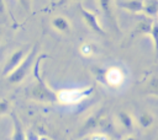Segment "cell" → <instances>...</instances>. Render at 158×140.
Segmentation results:
<instances>
[{"instance_id": "obj_20", "label": "cell", "mask_w": 158, "mask_h": 140, "mask_svg": "<svg viewBox=\"0 0 158 140\" xmlns=\"http://www.w3.org/2000/svg\"><path fill=\"white\" fill-rule=\"evenodd\" d=\"M126 140H137V139H136L135 136H128V138H127Z\"/></svg>"}, {"instance_id": "obj_2", "label": "cell", "mask_w": 158, "mask_h": 140, "mask_svg": "<svg viewBox=\"0 0 158 140\" xmlns=\"http://www.w3.org/2000/svg\"><path fill=\"white\" fill-rule=\"evenodd\" d=\"M47 54H41L40 56L36 58V61H35V65H33V76L36 77L37 80V86L35 87V95L41 98V99H44V101H57V95L48 88V86L46 85V82L42 80L41 77V72H40V65H41V61L43 58H46Z\"/></svg>"}, {"instance_id": "obj_11", "label": "cell", "mask_w": 158, "mask_h": 140, "mask_svg": "<svg viewBox=\"0 0 158 140\" xmlns=\"http://www.w3.org/2000/svg\"><path fill=\"white\" fill-rule=\"evenodd\" d=\"M101 113H102V111H101V112H99V113H96L95 115H91V117L85 122V124L83 125V128H81L80 133H81V134H83V133H86V131H89V130L94 129L95 126H98L99 120H100V117H101Z\"/></svg>"}, {"instance_id": "obj_10", "label": "cell", "mask_w": 158, "mask_h": 140, "mask_svg": "<svg viewBox=\"0 0 158 140\" xmlns=\"http://www.w3.org/2000/svg\"><path fill=\"white\" fill-rule=\"evenodd\" d=\"M152 23H153V21H151V20L141 21V22L136 26V28H135V31H133V33H132V37H133V36H137V34H149Z\"/></svg>"}, {"instance_id": "obj_18", "label": "cell", "mask_w": 158, "mask_h": 140, "mask_svg": "<svg viewBox=\"0 0 158 140\" xmlns=\"http://www.w3.org/2000/svg\"><path fill=\"white\" fill-rule=\"evenodd\" d=\"M5 12V4H4V0H0V16Z\"/></svg>"}, {"instance_id": "obj_8", "label": "cell", "mask_w": 158, "mask_h": 140, "mask_svg": "<svg viewBox=\"0 0 158 140\" xmlns=\"http://www.w3.org/2000/svg\"><path fill=\"white\" fill-rule=\"evenodd\" d=\"M52 26L59 31V32H63V33H68L70 31V25H69V21L64 17V16H56L53 20H52Z\"/></svg>"}, {"instance_id": "obj_14", "label": "cell", "mask_w": 158, "mask_h": 140, "mask_svg": "<svg viewBox=\"0 0 158 140\" xmlns=\"http://www.w3.org/2000/svg\"><path fill=\"white\" fill-rule=\"evenodd\" d=\"M149 34L153 38V44H154V52H156V56L158 58V21H154L152 23L151 27V32Z\"/></svg>"}, {"instance_id": "obj_19", "label": "cell", "mask_w": 158, "mask_h": 140, "mask_svg": "<svg viewBox=\"0 0 158 140\" xmlns=\"http://www.w3.org/2000/svg\"><path fill=\"white\" fill-rule=\"evenodd\" d=\"M68 1H70V0H59V1H58V4L60 5V4H63V2H68Z\"/></svg>"}, {"instance_id": "obj_9", "label": "cell", "mask_w": 158, "mask_h": 140, "mask_svg": "<svg viewBox=\"0 0 158 140\" xmlns=\"http://www.w3.org/2000/svg\"><path fill=\"white\" fill-rule=\"evenodd\" d=\"M143 12L147 16L157 17L158 16V0H144Z\"/></svg>"}, {"instance_id": "obj_5", "label": "cell", "mask_w": 158, "mask_h": 140, "mask_svg": "<svg viewBox=\"0 0 158 140\" xmlns=\"http://www.w3.org/2000/svg\"><path fill=\"white\" fill-rule=\"evenodd\" d=\"M99 5H100V9H101L102 15L106 17V20L110 22V25L118 32V25H117V22H116L115 15H114L111 0H99Z\"/></svg>"}, {"instance_id": "obj_21", "label": "cell", "mask_w": 158, "mask_h": 140, "mask_svg": "<svg viewBox=\"0 0 158 140\" xmlns=\"http://www.w3.org/2000/svg\"><path fill=\"white\" fill-rule=\"evenodd\" d=\"M52 1H53V0H52Z\"/></svg>"}, {"instance_id": "obj_16", "label": "cell", "mask_w": 158, "mask_h": 140, "mask_svg": "<svg viewBox=\"0 0 158 140\" xmlns=\"http://www.w3.org/2000/svg\"><path fill=\"white\" fill-rule=\"evenodd\" d=\"M81 52H83V54H84V55H89L90 53H93V50L90 49L89 44H84V45L81 47Z\"/></svg>"}, {"instance_id": "obj_7", "label": "cell", "mask_w": 158, "mask_h": 140, "mask_svg": "<svg viewBox=\"0 0 158 140\" xmlns=\"http://www.w3.org/2000/svg\"><path fill=\"white\" fill-rule=\"evenodd\" d=\"M11 118H12V125H14L12 140H25V133H23V128H22L21 120L19 119V117L16 115L15 112L11 113Z\"/></svg>"}, {"instance_id": "obj_15", "label": "cell", "mask_w": 158, "mask_h": 140, "mask_svg": "<svg viewBox=\"0 0 158 140\" xmlns=\"http://www.w3.org/2000/svg\"><path fill=\"white\" fill-rule=\"evenodd\" d=\"M9 107H10V103L7 99H1L0 101V115L5 114L7 111H9Z\"/></svg>"}, {"instance_id": "obj_17", "label": "cell", "mask_w": 158, "mask_h": 140, "mask_svg": "<svg viewBox=\"0 0 158 140\" xmlns=\"http://www.w3.org/2000/svg\"><path fill=\"white\" fill-rule=\"evenodd\" d=\"M17 1H19V2H20V4H21L23 7H25V9H27V10L30 9V4H28V0H17Z\"/></svg>"}, {"instance_id": "obj_1", "label": "cell", "mask_w": 158, "mask_h": 140, "mask_svg": "<svg viewBox=\"0 0 158 140\" xmlns=\"http://www.w3.org/2000/svg\"><path fill=\"white\" fill-rule=\"evenodd\" d=\"M37 50H38L37 49V45L32 47L30 49V52L26 54V56L22 59V61L19 64V66L12 72H10L6 76L7 77V81L10 84H19V82H21L26 77V75L28 74L32 64L35 63V59L37 58Z\"/></svg>"}, {"instance_id": "obj_6", "label": "cell", "mask_w": 158, "mask_h": 140, "mask_svg": "<svg viewBox=\"0 0 158 140\" xmlns=\"http://www.w3.org/2000/svg\"><path fill=\"white\" fill-rule=\"evenodd\" d=\"M120 6L125 10H127L128 12L141 14V12H143L144 0H123L122 2H120Z\"/></svg>"}, {"instance_id": "obj_12", "label": "cell", "mask_w": 158, "mask_h": 140, "mask_svg": "<svg viewBox=\"0 0 158 140\" xmlns=\"http://www.w3.org/2000/svg\"><path fill=\"white\" fill-rule=\"evenodd\" d=\"M118 119H120L121 125L126 130H132L133 129V119H132V117L127 112H125V111L118 112Z\"/></svg>"}, {"instance_id": "obj_4", "label": "cell", "mask_w": 158, "mask_h": 140, "mask_svg": "<svg viewBox=\"0 0 158 140\" xmlns=\"http://www.w3.org/2000/svg\"><path fill=\"white\" fill-rule=\"evenodd\" d=\"M25 56H26V50H25V48H20V49H17L16 52H14V53L10 55V58H9L7 63H6V65L4 66L2 76H7L10 72H12V71L19 66V64L22 61V59H23Z\"/></svg>"}, {"instance_id": "obj_13", "label": "cell", "mask_w": 158, "mask_h": 140, "mask_svg": "<svg viewBox=\"0 0 158 140\" xmlns=\"http://www.w3.org/2000/svg\"><path fill=\"white\" fill-rule=\"evenodd\" d=\"M138 122H139V125H141L142 128L146 129V128H149V126L153 124L154 118H153V115H152L151 113H148V112H143V113L139 115Z\"/></svg>"}, {"instance_id": "obj_3", "label": "cell", "mask_w": 158, "mask_h": 140, "mask_svg": "<svg viewBox=\"0 0 158 140\" xmlns=\"http://www.w3.org/2000/svg\"><path fill=\"white\" fill-rule=\"evenodd\" d=\"M78 7H79V11H80V14H81L84 21L86 22V25H88L94 32H96L98 34H100V36H105L106 33H105V31L101 28V26H100V23H99V21H98L96 15L93 14L91 11H89L88 9H85L81 4H79Z\"/></svg>"}]
</instances>
